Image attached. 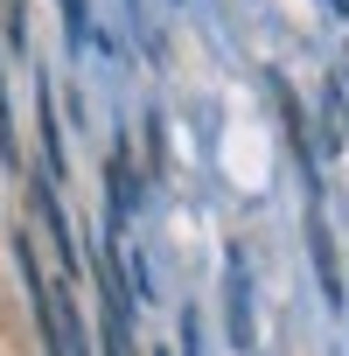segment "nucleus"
<instances>
[{
  "instance_id": "obj_1",
  "label": "nucleus",
  "mask_w": 349,
  "mask_h": 356,
  "mask_svg": "<svg viewBox=\"0 0 349 356\" xmlns=\"http://www.w3.org/2000/svg\"><path fill=\"white\" fill-rule=\"evenodd\" d=\"M0 154L15 161V119H8V91H0Z\"/></svg>"
}]
</instances>
